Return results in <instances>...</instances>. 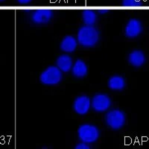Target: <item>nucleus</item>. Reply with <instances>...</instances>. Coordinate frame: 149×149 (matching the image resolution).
Returning <instances> with one entry per match:
<instances>
[{
    "label": "nucleus",
    "instance_id": "1",
    "mask_svg": "<svg viewBox=\"0 0 149 149\" xmlns=\"http://www.w3.org/2000/svg\"><path fill=\"white\" fill-rule=\"evenodd\" d=\"M77 40L85 48L94 47L99 40V32L93 26H86L78 30Z\"/></svg>",
    "mask_w": 149,
    "mask_h": 149
},
{
    "label": "nucleus",
    "instance_id": "2",
    "mask_svg": "<svg viewBox=\"0 0 149 149\" xmlns=\"http://www.w3.org/2000/svg\"><path fill=\"white\" fill-rule=\"evenodd\" d=\"M78 135L81 142L91 144L98 140L100 136V131L95 125L90 124H84L78 128Z\"/></svg>",
    "mask_w": 149,
    "mask_h": 149
},
{
    "label": "nucleus",
    "instance_id": "3",
    "mask_svg": "<svg viewBox=\"0 0 149 149\" xmlns=\"http://www.w3.org/2000/svg\"><path fill=\"white\" fill-rule=\"evenodd\" d=\"M63 78L62 72L58 66H51L41 73L40 81L41 83L47 86L57 85L61 81Z\"/></svg>",
    "mask_w": 149,
    "mask_h": 149
},
{
    "label": "nucleus",
    "instance_id": "4",
    "mask_svg": "<svg viewBox=\"0 0 149 149\" xmlns=\"http://www.w3.org/2000/svg\"><path fill=\"white\" fill-rule=\"evenodd\" d=\"M125 115L122 110L113 109L105 116V122L108 127L113 130H119L125 124Z\"/></svg>",
    "mask_w": 149,
    "mask_h": 149
},
{
    "label": "nucleus",
    "instance_id": "5",
    "mask_svg": "<svg viewBox=\"0 0 149 149\" xmlns=\"http://www.w3.org/2000/svg\"><path fill=\"white\" fill-rule=\"evenodd\" d=\"M91 106L95 112L103 113L107 111L111 106V99L106 94H97L93 97Z\"/></svg>",
    "mask_w": 149,
    "mask_h": 149
},
{
    "label": "nucleus",
    "instance_id": "6",
    "mask_svg": "<svg viewBox=\"0 0 149 149\" xmlns=\"http://www.w3.org/2000/svg\"><path fill=\"white\" fill-rule=\"evenodd\" d=\"M91 107L90 98L86 95H80L77 97L73 104V109L78 115H85L89 112Z\"/></svg>",
    "mask_w": 149,
    "mask_h": 149
},
{
    "label": "nucleus",
    "instance_id": "7",
    "mask_svg": "<svg viewBox=\"0 0 149 149\" xmlns=\"http://www.w3.org/2000/svg\"><path fill=\"white\" fill-rule=\"evenodd\" d=\"M53 17V12L49 9H39L31 15V20L37 25H45L49 23Z\"/></svg>",
    "mask_w": 149,
    "mask_h": 149
},
{
    "label": "nucleus",
    "instance_id": "8",
    "mask_svg": "<svg viewBox=\"0 0 149 149\" xmlns=\"http://www.w3.org/2000/svg\"><path fill=\"white\" fill-rule=\"evenodd\" d=\"M142 23L136 19H131L126 25L125 33L128 38H135L142 33Z\"/></svg>",
    "mask_w": 149,
    "mask_h": 149
},
{
    "label": "nucleus",
    "instance_id": "9",
    "mask_svg": "<svg viewBox=\"0 0 149 149\" xmlns=\"http://www.w3.org/2000/svg\"><path fill=\"white\" fill-rule=\"evenodd\" d=\"M77 46H78V40L72 36L68 35L62 40L60 47L61 50L64 52L72 53L75 51Z\"/></svg>",
    "mask_w": 149,
    "mask_h": 149
},
{
    "label": "nucleus",
    "instance_id": "10",
    "mask_svg": "<svg viewBox=\"0 0 149 149\" xmlns=\"http://www.w3.org/2000/svg\"><path fill=\"white\" fill-rule=\"evenodd\" d=\"M72 72L75 78H84L88 73V67L82 60H77L72 68Z\"/></svg>",
    "mask_w": 149,
    "mask_h": 149
},
{
    "label": "nucleus",
    "instance_id": "11",
    "mask_svg": "<svg viewBox=\"0 0 149 149\" xmlns=\"http://www.w3.org/2000/svg\"><path fill=\"white\" fill-rule=\"evenodd\" d=\"M72 59L68 54H62V55L59 56L56 61L57 66L63 72H70L72 68Z\"/></svg>",
    "mask_w": 149,
    "mask_h": 149
},
{
    "label": "nucleus",
    "instance_id": "12",
    "mask_svg": "<svg viewBox=\"0 0 149 149\" xmlns=\"http://www.w3.org/2000/svg\"><path fill=\"white\" fill-rule=\"evenodd\" d=\"M129 63L135 67H140L146 62V56L141 50H134L128 56Z\"/></svg>",
    "mask_w": 149,
    "mask_h": 149
},
{
    "label": "nucleus",
    "instance_id": "13",
    "mask_svg": "<svg viewBox=\"0 0 149 149\" xmlns=\"http://www.w3.org/2000/svg\"><path fill=\"white\" fill-rule=\"evenodd\" d=\"M125 86V81L120 75H113L108 80V87L112 90L120 91Z\"/></svg>",
    "mask_w": 149,
    "mask_h": 149
},
{
    "label": "nucleus",
    "instance_id": "14",
    "mask_svg": "<svg viewBox=\"0 0 149 149\" xmlns=\"http://www.w3.org/2000/svg\"><path fill=\"white\" fill-rule=\"evenodd\" d=\"M82 19L86 26H93L96 22L97 15L93 10H85L82 13Z\"/></svg>",
    "mask_w": 149,
    "mask_h": 149
},
{
    "label": "nucleus",
    "instance_id": "15",
    "mask_svg": "<svg viewBox=\"0 0 149 149\" xmlns=\"http://www.w3.org/2000/svg\"><path fill=\"white\" fill-rule=\"evenodd\" d=\"M124 7H140L142 5V0H122Z\"/></svg>",
    "mask_w": 149,
    "mask_h": 149
},
{
    "label": "nucleus",
    "instance_id": "16",
    "mask_svg": "<svg viewBox=\"0 0 149 149\" xmlns=\"http://www.w3.org/2000/svg\"><path fill=\"white\" fill-rule=\"evenodd\" d=\"M90 146H89V144L86 143L84 142H80L78 144L76 145L75 146V148L76 149H89L90 148Z\"/></svg>",
    "mask_w": 149,
    "mask_h": 149
},
{
    "label": "nucleus",
    "instance_id": "17",
    "mask_svg": "<svg viewBox=\"0 0 149 149\" xmlns=\"http://www.w3.org/2000/svg\"><path fill=\"white\" fill-rule=\"evenodd\" d=\"M17 2L19 4H22V5H26V4H29L32 0H17Z\"/></svg>",
    "mask_w": 149,
    "mask_h": 149
},
{
    "label": "nucleus",
    "instance_id": "18",
    "mask_svg": "<svg viewBox=\"0 0 149 149\" xmlns=\"http://www.w3.org/2000/svg\"><path fill=\"white\" fill-rule=\"evenodd\" d=\"M107 12H108V10H107V9H100V10H98V14H102V15L107 14Z\"/></svg>",
    "mask_w": 149,
    "mask_h": 149
},
{
    "label": "nucleus",
    "instance_id": "19",
    "mask_svg": "<svg viewBox=\"0 0 149 149\" xmlns=\"http://www.w3.org/2000/svg\"><path fill=\"white\" fill-rule=\"evenodd\" d=\"M2 1H4V0H0V2H2Z\"/></svg>",
    "mask_w": 149,
    "mask_h": 149
}]
</instances>
